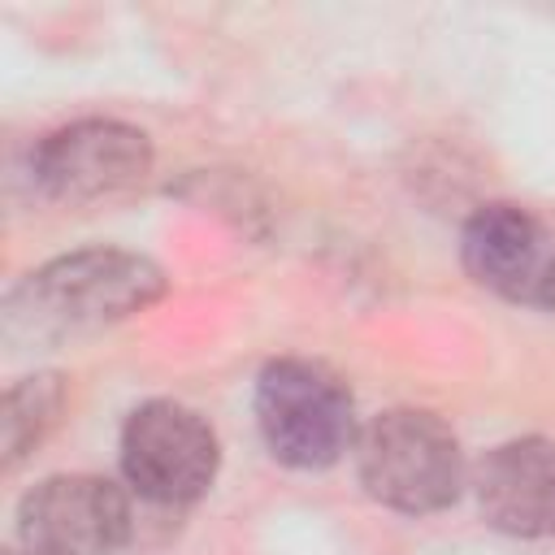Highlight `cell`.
<instances>
[{"instance_id":"2","label":"cell","mask_w":555,"mask_h":555,"mask_svg":"<svg viewBox=\"0 0 555 555\" xmlns=\"http://www.w3.org/2000/svg\"><path fill=\"white\" fill-rule=\"evenodd\" d=\"M356 473L382 507L429 516L460 499L468 468L460 438L434 412L390 408L356 434Z\"/></svg>"},{"instance_id":"9","label":"cell","mask_w":555,"mask_h":555,"mask_svg":"<svg viewBox=\"0 0 555 555\" xmlns=\"http://www.w3.org/2000/svg\"><path fill=\"white\" fill-rule=\"evenodd\" d=\"M65 412V377L61 373H30L22 382L9 386L4 395V421H0V447H4V464H22L43 438L48 429L61 421Z\"/></svg>"},{"instance_id":"8","label":"cell","mask_w":555,"mask_h":555,"mask_svg":"<svg viewBox=\"0 0 555 555\" xmlns=\"http://www.w3.org/2000/svg\"><path fill=\"white\" fill-rule=\"evenodd\" d=\"M477 512L507 538H555V442L507 438L473 473Z\"/></svg>"},{"instance_id":"1","label":"cell","mask_w":555,"mask_h":555,"mask_svg":"<svg viewBox=\"0 0 555 555\" xmlns=\"http://www.w3.org/2000/svg\"><path fill=\"white\" fill-rule=\"evenodd\" d=\"M165 295V273L126 247H82L26 273L0 312L4 343L48 347L108 330Z\"/></svg>"},{"instance_id":"10","label":"cell","mask_w":555,"mask_h":555,"mask_svg":"<svg viewBox=\"0 0 555 555\" xmlns=\"http://www.w3.org/2000/svg\"><path fill=\"white\" fill-rule=\"evenodd\" d=\"M9 555H26V551H9Z\"/></svg>"},{"instance_id":"6","label":"cell","mask_w":555,"mask_h":555,"mask_svg":"<svg viewBox=\"0 0 555 555\" xmlns=\"http://www.w3.org/2000/svg\"><path fill=\"white\" fill-rule=\"evenodd\" d=\"M152 173V139L113 117H87L52 130L35 147V182L61 204H91L130 191Z\"/></svg>"},{"instance_id":"4","label":"cell","mask_w":555,"mask_h":555,"mask_svg":"<svg viewBox=\"0 0 555 555\" xmlns=\"http://www.w3.org/2000/svg\"><path fill=\"white\" fill-rule=\"evenodd\" d=\"M221 468L212 425L173 399H152L130 412L121 429V473L143 503L182 507L208 494Z\"/></svg>"},{"instance_id":"11","label":"cell","mask_w":555,"mask_h":555,"mask_svg":"<svg viewBox=\"0 0 555 555\" xmlns=\"http://www.w3.org/2000/svg\"><path fill=\"white\" fill-rule=\"evenodd\" d=\"M551 312H555V304H551Z\"/></svg>"},{"instance_id":"7","label":"cell","mask_w":555,"mask_h":555,"mask_svg":"<svg viewBox=\"0 0 555 555\" xmlns=\"http://www.w3.org/2000/svg\"><path fill=\"white\" fill-rule=\"evenodd\" d=\"M460 256L468 278L525 308L555 304V234L542 217L520 204H486L468 217L460 234Z\"/></svg>"},{"instance_id":"5","label":"cell","mask_w":555,"mask_h":555,"mask_svg":"<svg viewBox=\"0 0 555 555\" xmlns=\"http://www.w3.org/2000/svg\"><path fill=\"white\" fill-rule=\"evenodd\" d=\"M26 555H113L134 533V503L95 473H56L17 507Z\"/></svg>"},{"instance_id":"3","label":"cell","mask_w":555,"mask_h":555,"mask_svg":"<svg viewBox=\"0 0 555 555\" xmlns=\"http://www.w3.org/2000/svg\"><path fill=\"white\" fill-rule=\"evenodd\" d=\"M256 425L286 468H330L356 447V403L338 373L312 360H273L256 377Z\"/></svg>"}]
</instances>
